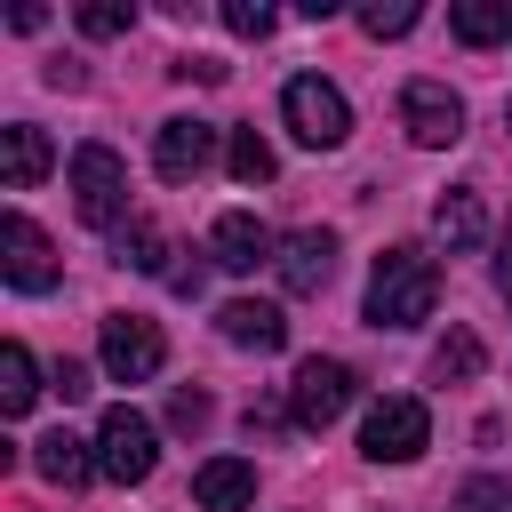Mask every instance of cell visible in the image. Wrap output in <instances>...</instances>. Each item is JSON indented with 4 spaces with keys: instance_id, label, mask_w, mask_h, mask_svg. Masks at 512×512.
Segmentation results:
<instances>
[{
    "instance_id": "6da1fadb",
    "label": "cell",
    "mask_w": 512,
    "mask_h": 512,
    "mask_svg": "<svg viewBox=\"0 0 512 512\" xmlns=\"http://www.w3.org/2000/svg\"><path fill=\"white\" fill-rule=\"evenodd\" d=\"M440 304V264L424 248H384L376 272H368V328H424Z\"/></svg>"
},
{
    "instance_id": "7a4b0ae2",
    "label": "cell",
    "mask_w": 512,
    "mask_h": 512,
    "mask_svg": "<svg viewBox=\"0 0 512 512\" xmlns=\"http://www.w3.org/2000/svg\"><path fill=\"white\" fill-rule=\"evenodd\" d=\"M152 464H160V432H152V416L144 408H104V424H96V472L104 480H120V488H136V480H152Z\"/></svg>"
},
{
    "instance_id": "3957f363",
    "label": "cell",
    "mask_w": 512,
    "mask_h": 512,
    "mask_svg": "<svg viewBox=\"0 0 512 512\" xmlns=\"http://www.w3.org/2000/svg\"><path fill=\"white\" fill-rule=\"evenodd\" d=\"M280 112H288L296 144H312V152H336V144L352 136V104H344V88H328L320 72H296V80L280 88Z\"/></svg>"
},
{
    "instance_id": "277c9868",
    "label": "cell",
    "mask_w": 512,
    "mask_h": 512,
    "mask_svg": "<svg viewBox=\"0 0 512 512\" xmlns=\"http://www.w3.org/2000/svg\"><path fill=\"white\" fill-rule=\"evenodd\" d=\"M72 216L96 224V232H112L128 216V168H120L112 144H80L72 152Z\"/></svg>"
},
{
    "instance_id": "5b68a950",
    "label": "cell",
    "mask_w": 512,
    "mask_h": 512,
    "mask_svg": "<svg viewBox=\"0 0 512 512\" xmlns=\"http://www.w3.org/2000/svg\"><path fill=\"white\" fill-rule=\"evenodd\" d=\"M424 448H432V416H424V400L384 392V400L368 408V424H360V456H376V464H416Z\"/></svg>"
},
{
    "instance_id": "8992f818",
    "label": "cell",
    "mask_w": 512,
    "mask_h": 512,
    "mask_svg": "<svg viewBox=\"0 0 512 512\" xmlns=\"http://www.w3.org/2000/svg\"><path fill=\"white\" fill-rule=\"evenodd\" d=\"M168 360V336L144 320V312H112L104 320V376L112 384H152Z\"/></svg>"
},
{
    "instance_id": "52a82bcc",
    "label": "cell",
    "mask_w": 512,
    "mask_h": 512,
    "mask_svg": "<svg viewBox=\"0 0 512 512\" xmlns=\"http://www.w3.org/2000/svg\"><path fill=\"white\" fill-rule=\"evenodd\" d=\"M352 392H360V376H352L344 360H304L296 384H288V416H296L304 432H328V424L352 408Z\"/></svg>"
},
{
    "instance_id": "ba28073f",
    "label": "cell",
    "mask_w": 512,
    "mask_h": 512,
    "mask_svg": "<svg viewBox=\"0 0 512 512\" xmlns=\"http://www.w3.org/2000/svg\"><path fill=\"white\" fill-rule=\"evenodd\" d=\"M0 272H8V288H24V296H48V288H56L48 232H40L24 208H8V216H0Z\"/></svg>"
},
{
    "instance_id": "9c48e42d",
    "label": "cell",
    "mask_w": 512,
    "mask_h": 512,
    "mask_svg": "<svg viewBox=\"0 0 512 512\" xmlns=\"http://www.w3.org/2000/svg\"><path fill=\"white\" fill-rule=\"evenodd\" d=\"M400 128H408L416 144H432V152H440V144H456V136H464V96H456V88H440V80H408V88H400Z\"/></svg>"
},
{
    "instance_id": "30bf717a",
    "label": "cell",
    "mask_w": 512,
    "mask_h": 512,
    "mask_svg": "<svg viewBox=\"0 0 512 512\" xmlns=\"http://www.w3.org/2000/svg\"><path fill=\"white\" fill-rule=\"evenodd\" d=\"M208 160H216V128H208V120L176 112V120L152 128V168H160V184H192Z\"/></svg>"
},
{
    "instance_id": "8fae6325",
    "label": "cell",
    "mask_w": 512,
    "mask_h": 512,
    "mask_svg": "<svg viewBox=\"0 0 512 512\" xmlns=\"http://www.w3.org/2000/svg\"><path fill=\"white\" fill-rule=\"evenodd\" d=\"M272 272H280L288 296H320L336 280V232H288L280 256H272Z\"/></svg>"
},
{
    "instance_id": "7c38bea8",
    "label": "cell",
    "mask_w": 512,
    "mask_h": 512,
    "mask_svg": "<svg viewBox=\"0 0 512 512\" xmlns=\"http://www.w3.org/2000/svg\"><path fill=\"white\" fill-rule=\"evenodd\" d=\"M208 256H216L224 272H256V264H272V256H280V240H272V224H256L248 208H224V216H216V232H208Z\"/></svg>"
},
{
    "instance_id": "4fadbf2b",
    "label": "cell",
    "mask_w": 512,
    "mask_h": 512,
    "mask_svg": "<svg viewBox=\"0 0 512 512\" xmlns=\"http://www.w3.org/2000/svg\"><path fill=\"white\" fill-rule=\"evenodd\" d=\"M216 328H224V344H240V352H280V344H288V320H280V304H264V296H232V304L216 312Z\"/></svg>"
},
{
    "instance_id": "5bb4252c",
    "label": "cell",
    "mask_w": 512,
    "mask_h": 512,
    "mask_svg": "<svg viewBox=\"0 0 512 512\" xmlns=\"http://www.w3.org/2000/svg\"><path fill=\"white\" fill-rule=\"evenodd\" d=\"M32 472H40L48 488H64V496H72V488H88V472H96V440H72V432L56 424V432H40V440H32Z\"/></svg>"
},
{
    "instance_id": "9a60e30c",
    "label": "cell",
    "mask_w": 512,
    "mask_h": 512,
    "mask_svg": "<svg viewBox=\"0 0 512 512\" xmlns=\"http://www.w3.org/2000/svg\"><path fill=\"white\" fill-rule=\"evenodd\" d=\"M192 504H200V512H248V504H256V464L208 456V464L192 472Z\"/></svg>"
},
{
    "instance_id": "2e32d148",
    "label": "cell",
    "mask_w": 512,
    "mask_h": 512,
    "mask_svg": "<svg viewBox=\"0 0 512 512\" xmlns=\"http://www.w3.org/2000/svg\"><path fill=\"white\" fill-rule=\"evenodd\" d=\"M48 160H56V152H48V136H40L32 120H8V128H0V184H8V192H32V184L48 176Z\"/></svg>"
},
{
    "instance_id": "e0dca14e",
    "label": "cell",
    "mask_w": 512,
    "mask_h": 512,
    "mask_svg": "<svg viewBox=\"0 0 512 512\" xmlns=\"http://www.w3.org/2000/svg\"><path fill=\"white\" fill-rule=\"evenodd\" d=\"M432 232L448 240V256H472V248L488 240V208H480V192H472V184L440 192V200H432Z\"/></svg>"
},
{
    "instance_id": "ac0fdd59",
    "label": "cell",
    "mask_w": 512,
    "mask_h": 512,
    "mask_svg": "<svg viewBox=\"0 0 512 512\" xmlns=\"http://www.w3.org/2000/svg\"><path fill=\"white\" fill-rule=\"evenodd\" d=\"M480 368H488V344H480L472 328H448V336L432 344V376H440V384H472Z\"/></svg>"
},
{
    "instance_id": "d6986e66",
    "label": "cell",
    "mask_w": 512,
    "mask_h": 512,
    "mask_svg": "<svg viewBox=\"0 0 512 512\" xmlns=\"http://www.w3.org/2000/svg\"><path fill=\"white\" fill-rule=\"evenodd\" d=\"M32 400H40V368H32V352H24V344H8V352H0V408H8V416H24Z\"/></svg>"
},
{
    "instance_id": "ffe728a7",
    "label": "cell",
    "mask_w": 512,
    "mask_h": 512,
    "mask_svg": "<svg viewBox=\"0 0 512 512\" xmlns=\"http://www.w3.org/2000/svg\"><path fill=\"white\" fill-rule=\"evenodd\" d=\"M448 32H456L464 48H488V40H504V32H512V8H488V0H464V8H448Z\"/></svg>"
},
{
    "instance_id": "44dd1931",
    "label": "cell",
    "mask_w": 512,
    "mask_h": 512,
    "mask_svg": "<svg viewBox=\"0 0 512 512\" xmlns=\"http://www.w3.org/2000/svg\"><path fill=\"white\" fill-rule=\"evenodd\" d=\"M224 168H232L240 184H272V168H280V160H272V144H264L256 128H232V144H224Z\"/></svg>"
},
{
    "instance_id": "7402d4cb",
    "label": "cell",
    "mask_w": 512,
    "mask_h": 512,
    "mask_svg": "<svg viewBox=\"0 0 512 512\" xmlns=\"http://www.w3.org/2000/svg\"><path fill=\"white\" fill-rule=\"evenodd\" d=\"M120 264H136V272H168V232H160V224H128V232H120Z\"/></svg>"
},
{
    "instance_id": "603a6c76",
    "label": "cell",
    "mask_w": 512,
    "mask_h": 512,
    "mask_svg": "<svg viewBox=\"0 0 512 512\" xmlns=\"http://www.w3.org/2000/svg\"><path fill=\"white\" fill-rule=\"evenodd\" d=\"M416 24V0H376V8H360V32L368 40H400Z\"/></svg>"
},
{
    "instance_id": "cb8c5ba5",
    "label": "cell",
    "mask_w": 512,
    "mask_h": 512,
    "mask_svg": "<svg viewBox=\"0 0 512 512\" xmlns=\"http://www.w3.org/2000/svg\"><path fill=\"white\" fill-rule=\"evenodd\" d=\"M128 24H136L128 0H88V8H80V32H88V40H112V32H128Z\"/></svg>"
},
{
    "instance_id": "d4e9b609",
    "label": "cell",
    "mask_w": 512,
    "mask_h": 512,
    "mask_svg": "<svg viewBox=\"0 0 512 512\" xmlns=\"http://www.w3.org/2000/svg\"><path fill=\"white\" fill-rule=\"evenodd\" d=\"M456 512H512V480H464Z\"/></svg>"
},
{
    "instance_id": "484cf974",
    "label": "cell",
    "mask_w": 512,
    "mask_h": 512,
    "mask_svg": "<svg viewBox=\"0 0 512 512\" xmlns=\"http://www.w3.org/2000/svg\"><path fill=\"white\" fill-rule=\"evenodd\" d=\"M224 24H232L240 40H264V32H272V8H264V0H232V8H224Z\"/></svg>"
},
{
    "instance_id": "4316f807",
    "label": "cell",
    "mask_w": 512,
    "mask_h": 512,
    "mask_svg": "<svg viewBox=\"0 0 512 512\" xmlns=\"http://www.w3.org/2000/svg\"><path fill=\"white\" fill-rule=\"evenodd\" d=\"M168 424H176V432H200V424H208V392H192V384H184V392L168 400Z\"/></svg>"
},
{
    "instance_id": "83f0119b",
    "label": "cell",
    "mask_w": 512,
    "mask_h": 512,
    "mask_svg": "<svg viewBox=\"0 0 512 512\" xmlns=\"http://www.w3.org/2000/svg\"><path fill=\"white\" fill-rule=\"evenodd\" d=\"M56 400H64V408H72V400H88V368H80V360H64V368H56Z\"/></svg>"
},
{
    "instance_id": "f1b7e54d",
    "label": "cell",
    "mask_w": 512,
    "mask_h": 512,
    "mask_svg": "<svg viewBox=\"0 0 512 512\" xmlns=\"http://www.w3.org/2000/svg\"><path fill=\"white\" fill-rule=\"evenodd\" d=\"M496 288L512 296V224H504V240H496Z\"/></svg>"
},
{
    "instance_id": "f546056e",
    "label": "cell",
    "mask_w": 512,
    "mask_h": 512,
    "mask_svg": "<svg viewBox=\"0 0 512 512\" xmlns=\"http://www.w3.org/2000/svg\"><path fill=\"white\" fill-rule=\"evenodd\" d=\"M504 128H512V104H504Z\"/></svg>"
}]
</instances>
